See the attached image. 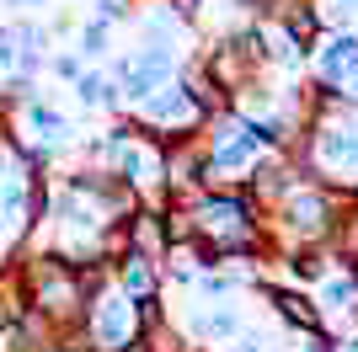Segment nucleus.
<instances>
[{
	"mask_svg": "<svg viewBox=\"0 0 358 352\" xmlns=\"http://www.w3.org/2000/svg\"><path fill=\"white\" fill-rule=\"evenodd\" d=\"M268 293V305L284 315L294 331H305V337H327V325H321V305H315L310 293H299V288H262Z\"/></svg>",
	"mask_w": 358,
	"mask_h": 352,
	"instance_id": "1",
	"label": "nucleus"
},
{
	"mask_svg": "<svg viewBox=\"0 0 358 352\" xmlns=\"http://www.w3.org/2000/svg\"><path fill=\"white\" fill-rule=\"evenodd\" d=\"M54 70H59L64 80H75V75H80V59H75V54H64V59H54Z\"/></svg>",
	"mask_w": 358,
	"mask_h": 352,
	"instance_id": "2",
	"label": "nucleus"
}]
</instances>
